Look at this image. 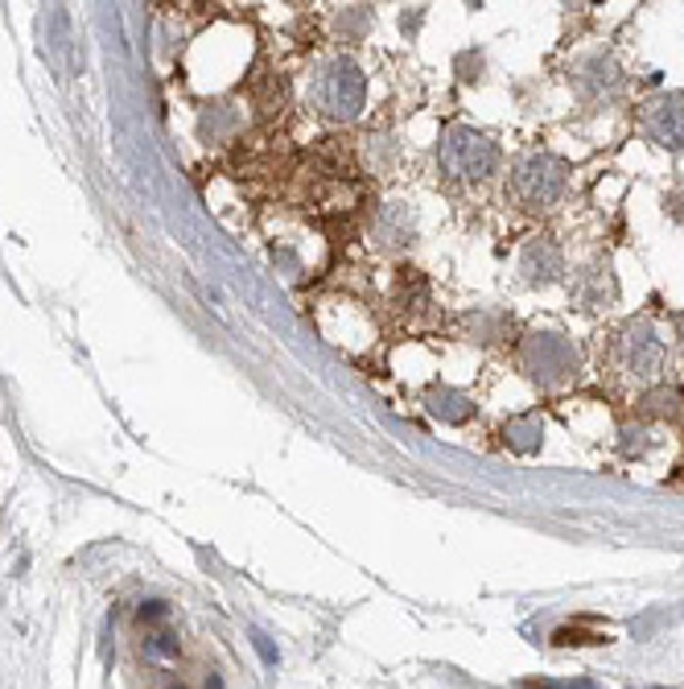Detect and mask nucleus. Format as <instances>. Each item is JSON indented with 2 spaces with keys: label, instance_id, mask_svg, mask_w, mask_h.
Here are the masks:
<instances>
[{
  "label": "nucleus",
  "instance_id": "nucleus-16",
  "mask_svg": "<svg viewBox=\"0 0 684 689\" xmlns=\"http://www.w3.org/2000/svg\"><path fill=\"white\" fill-rule=\"evenodd\" d=\"M252 640H256V648H261V657L268 660V665H273V660H277V652H273V645H268V640H264L261 631H252Z\"/></svg>",
  "mask_w": 684,
  "mask_h": 689
},
{
  "label": "nucleus",
  "instance_id": "nucleus-4",
  "mask_svg": "<svg viewBox=\"0 0 684 689\" xmlns=\"http://www.w3.org/2000/svg\"><path fill=\"white\" fill-rule=\"evenodd\" d=\"M528 376L540 384H561L578 372V347L561 335H532L524 343Z\"/></svg>",
  "mask_w": 684,
  "mask_h": 689
},
{
  "label": "nucleus",
  "instance_id": "nucleus-2",
  "mask_svg": "<svg viewBox=\"0 0 684 689\" xmlns=\"http://www.w3.org/2000/svg\"><path fill=\"white\" fill-rule=\"evenodd\" d=\"M314 100H318L321 116L355 120L359 112H364V100H367L364 74L355 71L350 62H335V67H326V71L318 74V83H314Z\"/></svg>",
  "mask_w": 684,
  "mask_h": 689
},
{
  "label": "nucleus",
  "instance_id": "nucleus-14",
  "mask_svg": "<svg viewBox=\"0 0 684 689\" xmlns=\"http://www.w3.org/2000/svg\"><path fill=\"white\" fill-rule=\"evenodd\" d=\"M553 640L557 645H598L602 636H590V631H582V628H561Z\"/></svg>",
  "mask_w": 684,
  "mask_h": 689
},
{
  "label": "nucleus",
  "instance_id": "nucleus-18",
  "mask_svg": "<svg viewBox=\"0 0 684 689\" xmlns=\"http://www.w3.org/2000/svg\"><path fill=\"white\" fill-rule=\"evenodd\" d=\"M170 689H186V686H170Z\"/></svg>",
  "mask_w": 684,
  "mask_h": 689
},
{
  "label": "nucleus",
  "instance_id": "nucleus-7",
  "mask_svg": "<svg viewBox=\"0 0 684 689\" xmlns=\"http://www.w3.org/2000/svg\"><path fill=\"white\" fill-rule=\"evenodd\" d=\"M520 273H524L528 285H549V281H557L565 273V256H561V249H557L553 240H537L520 256Z\"/></svg>",
  "mask_w": 684,
  "mask_h": 689
},
{
  "label": "nucleus",
  "instance_id": "nucleus-3",
  "mask_svg": "<svg viewBox=\"0 0 684 689\" xmlns=\"http://www.w3.org/2000/svg\"><path fill=\"white\" fill-rule=\"evenodd\" d=\"M569 182V165L553 153H532L524 162L515 165V178H511V186H515V199L528 206H549L553 199H561Z\"/></svg>",
  "mask_w": 684,
  "mask_h": 689
},
{
  "label": "nucleus",
  "instance_id": "nucleus-1",
  "mask_svg": "<svg viewBox=\"0 0 684 689\" xmlns=\"http://www.w3.org/2000/svg\"><path fill=\"white\" fill-rule=\"evenodd\" d=\"M437 162H441V170L450 178H458V182H482V178L496 174L499 149L491 136H482L474 129H450L441 136Z\"/></svg>",
  "mask_w": 684,
  "mask_h": 689
},
{
  "label": "nucleus",
  "instance_id": "nucleus-5",
  "mask_svg": "<svg viewBox=\"0 0 684 689\" xmlns=\"http://www.w3.org/2000/svg\"><path fill=\"white\" fill-rule=\"evenodd\" d=\"M619 364L631 372V376H643L652 381L655 372L664 367V343L647 323H631L619 338Z\"/></svg>",
  "mask_w": 684,
  "mask_h": 689
},
{
  "label": "nucleus",
  "instance_id": "nucleus-17",
  "mask_svg": "<svg viewBox=\"0 0 684 689\" xmlns=\"http://www.w3.org/2000/svg\"><path fill=\"white\" fill-rule=\"evenodd\" d=\"M165 616V602H149V607H141V619H161Z\"/></svg>",
  "mask_w": 684,
  "mask_h": 689
},
{
  "label": "nucleus",
  "instance_id": "nucleus-12",
  "mask_svg": "<svg viewBox=\"0 0 684 689\" xmlns=\"http://www.w3.org/2000/svg\"><path fill=\"white\" fill-rule=\"evenodd\" d=\"M647 413H655V417H672L676 413V405H681V393H672V388H660V393H652L647 401Z\"/></svg>",
  "mask_w": 684,
  "mask_h": 689
},
{
  "label": "nucleus",
  "instance_id": "nucleus-11",
  "mask_svg": "<svg viewBox=\"0 0 684 689\" xmlns=\"http://www.w3.org/2000/svg\"><path fill=\"white\" fill-rule=\"evenodd\" d=\"M540 422L537 417H520V422H508V442L515 446V450H537V442H540Z\"/></svg>",
  "mask_w": 684,
  "mask_h": 689
},
{
  "label": "nucleus",
  "instance_id": "nucleus-9",
  "mask_svg": "<svg viewBox=\"0 0 684 689\" xmlns=\"http://www.w3.org/2000/svg\"><path fill=\"white\" fill-rule=\"evenodd\" d=\"M578 88H582V95H590V100H606V95H619V88H623V74L614 71V62L594 59L578 71Z\"/></svg>",
  "mask_w": 684,
  "mask_h": 689
},
{
  "label": "nucleus",
  "instance_id": "nucleus-10",
  "mask_svg": "<svg viewBox=\"0 0 684 689\" xmlns=\"http://www.w3.org/2000/svg\"><path fill=\"white\" fill-rule=\"evenodd\" d=\"M429 409L441 417V422H453V426H462L470 413H474V401L467 393H453V388H441V393L429 396Z\"/></svg>",
  "mask_w": 684,
  "mask_h": 689
},
{
  "label": "nucleus",
  "instance_id": "nucleus-13",
  "mask_svg": "<svg viewBox=\"0 0 684 689\" xmlns=\"http://www.w3.org/2000/svg\"><path fill=\"white\" fill-rule=\"evenodd\" d=\"M149 652H153V657H177V636H170V631L149 636Z\"/></svg>",
  "mask_w": 684,
  "mask_h": 689
},
{
  "label": "nucleus",
  "instance_id": "nucleus-6",
  "mask_svg": "<svg viewBox=\"0 0 684 689\" xmlns=\"http://www.w3.org/2000/svg\"><path fill=\"white\" fill-rule=\"evenodd\" d=\"M643 129L652 141L668 149H684V95H660L643 112Z\"/></svg>",
  "mask_w": 684,
  "mask_h": 689
},
{
  "label": "nucleus",
  "instance_id": "nucleus-8",
  "mask_svg": "<svg viewBox=\"0 0 684 689\" xmlns=\"http://www.w3.org/2000/svg\"><path fill=\"white\" fill-rule=\"evenodd\" d=\"M573 297L582 302L585 310L594 306H606L614 297V277H611V264H594V268H585V273H578V281H573Z\"/></svg>",
  "mask_w": 684,
  "mask_h": 689
},
{
  "label": "nucleus",
  "instance_id": "nucleus-15",
  "mask_svg": "<svg viewBox=\"0 0 684 689\" xmlns=\"http://www.w3.org/2000/svg\"><path fill=\"white\" fill-rule=\"evenodd\" d=\"M528 689H598L594 681H524Z\"/></svg>",
  "mask_w": 684,
  "mask_h": 689
}]
</instances>
